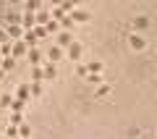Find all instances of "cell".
I'll return each mask as SVG.
<instances>
[{"instance_id":"obj_9","label":"cell","mask_w":157,"mask_h":139,"mask_svg":"<svg viewBox=\"0 0 157 139\" xmlns=\"http://www.w3.org/2000/svg\"><path fill=\"white\" fill-rule=\"evenodd\" d=\"M37 42H39V39H37V34H34V32H26V34H24V45H29V50L37 47Z\"/></svg>"},{"instance_id":"obj_14","label":"cell","mask_w":157,"mask_h":139,"mask_svg":"<svg viewBox=\"0 0 157 139\" xmlns=\"http://www.w3.org/2000/svg\"><path fill=\"white\" fill-rule=\"evenodd\" d=\"M13 102H16V100H13L11 95H3V97H0V108H13Z\"/></svg>"},{"instance_id":"obj_19","label":"cell","mask_w":157,"mask_h":139,"mask_svg":"<svg viewBox=\"0 0 157 139\" xmlns=\"http://www.w3.org/2000/svg\"><path fill=\"white\" fill-rule=\"evenodd\" d=\"M6 137H8V139H18V126H8Z\"/></svg>"},{"instance_id":"obj_11","label":"cell","mask_w":157,"mask_h":139,"mask_svg":"<svg viewBox=\"0 0 157 139\" xmlns=\"http://www.w3.org/2000/svg\"><path fill=\"white\" fill-rule=\"evenodd\" d=\"M32 79L34 81H42V79H45V71H42L39 66H32Z\"/></svg>"},{"instance_id":"obj_7","label":"cell","mask_w":157,"mask_h":139,"mask_svg":"<svg viewBox=\"0 0 157 139\" xmlns=\"http://www.w3.org/2000/svg\"><path fill=\"white\" fill-rule=\"evenodd\" d=\"M42 71H45V79H47V81H52V79H55V73H58V68H55V63H45V68H42Z\"/></svg>"},{"instance_id":"obj_22","label":"cell","mask_w":157,"mask_h":139,"mask_svg":"<svg viewBox=\"0 0 157 139\" xmlns=\"http://www.w3.org/2000/svg\"><path fill=\"white\" fill-rule=\"evenodd\" d=\"M60 26H63V29H71V26H73V18H71V16L60 18Z\"/></svg>"},{"instance_id":"obj_1","label":"cell","mask_w":157,"mask_h":139,"mask_svg":"<svg viewBox=\"0 0 157 139\" xmlns=\"http://www.w3.org/2000/svg\"><path fill=\"white\" fill-rule=\"evenodd\" d=\"M50 21H52V18H50V11L42 6V8H39V13H37V26H47Z\"/></svg>"},{"instance_id":"obj_5","label":"cell","mask_w":157,"mask_h":139,"mask_svg":"<svg viewBox=\"0 0 157 139\" xmlns=\"http://www.w3.org/2000/svg\"><path fill=\"white\" fill-rule=\"evenodd\" d=\"M60 55H63V50L60 47H50V50H47V63H55V61H60Z\"/></svg>"},{"instance_id":"obj_25","label":"cell","mask_w":157,"mask_h":139,"mask_svg":"<svg viewBox=\"0 0 157 139\" xmlns=\"http://www.w3.org/2000/svg\"><path fill=\"white\" fill-rule=\"evenodd\" d=\"M3 61H6V58H3V55H0V66H3Z\"/></svg>"},{"instance_id":"obj_12","label":"cell","mask_w":157,"mask_h":139,"mask_svg":"<svg viewBox=\"0 0 157 139\" xmlns=\"http://www.w3.org/2000/svg\"><path fill=\"white\" fill-rule=\"evenodd\" d=\"M71 18H73V21H89V13H84V11H73Z\"/></svg>"},{"instance_id":"obj_27","label":"cell","mask_w":157,"mask_h":139,"mask_svg":"<svg viewBox=\"0 0 157 139\" xmlns=\"http://www.w3.org/2000/svg\"><path fill=\"white\" fill-rule=\"evenodd\" d=\"M0 139H8V137H0Z\"/></svg>"},{"instance_id":"obj_20","label":"cell","mask_w":157,"mask_h":139,"mask_svg":"<svg viewBox=\"0 0 157 139\" xmlns=\"http://www.w3.org/2000/svg\"><path fill=\"white\" fill-rule=\"evenodd\" d=\"M13 66H16V61H13V58H6V61H3V66H0V68H3V71H11Z\"/></svg>"},{"instance_id":"obj_10","label":"cell","mask_w":157,"mask_h":139,"mask_svg":"<svg viewBox=\"0 0 157 139\" xmlns=\"http://www.w3.org/2000/svg\"><path fill=\"white\" fill-rule=\"evenodd\" d=\"M24 53H26V45H24V39H21V42L13 45V58H21Z\"/></svg>"},{"instance_id":"obj_17","label":"cell","mask_w":157,"mask_h":139,"mask_svg":"<svg viewBox=\"0 0 157 139\" xmlns=\"http://www.w3.org/2000/svg\"><path fill=\"white\" fill-rule=\"evenodd\" d=\"M45 29H47V34H55V32H58V29H60V21H55V18H52V21H50V24H47V26H45Z\"/></svg>"},{"instance_id":"obj_6","label":"cell","mask_w":157,"mask_h":139,"mask_svg":"<svg viewBox=\"0 0 157 139\" xmlns=\"http://www.w3.org/2000/svg\"><path fill=\"white\" fill-rule=\"evenodd\" d=\"M16 100L26 105V100H29V84H26V81H24L21 87H18V97H16Z\"/></svg>"},{"instance_id":"obj_16","label":"cell","mask_w":157,"mask_h":139,"mask_svg":"<svg viewBox=\"0 0 157 139\" xmlns=\"http://www.w3.org/2000/svg\"><path fill=\"white\" fill-rule=\"evenodd\" d=\"M18 134H21L24 139H29V137H32V129H29V123H21V126H18Z\"/></svg>"},{"instance_id":"obj_21","label":"cell","mask_w":157,"mask_h":139,"mask_svg":"<svg viewBox=\"0 0 157 139\" xmlns=\"http://www.w3.org/2000/svg\"><path fill=\"white\" fill-rule=\"evenodd\" d=\"M8 37H21V29H18V26H11V24H8Z\"/></svg>"},{"instance_id":"obj_8","label":"cell","mask_w":157,"mask_h":139,"mask_svg":"<svg viewBox=\"0 0 157 139\" xmlns=\"http://www.w3.org/2000/svg\"><path fill=\"white\" fill-rule=\"evenodd\" d=\"M24 29H34V24H37V13H26V16L21 18Z\"/></svg>"},{"instance_id":"obj_23","label":"cell","mask_w":157,"mask_h":139,"mask_svg":"<svg viewBox=\"0 0 157 139\" xmlns=\"http://www.w3.org/2000/svg\"><path fill=\"white\" fill-rule=\"evenodd\" d=\"M11 126H21V113H13L11 116Z\"/></svg>"},{"instance_id":"obj_18","label":"cell","mask_w":157,"mask_h":139,"mask_svg":"<svg viewBox=\"0 0 157 139\" xmlns=\"http://www.w3.org/2000/svg\"><path fill=\"white\" fill-rule=\"evenodd\" d=\"M131 47H134V50H141V47H144V39L141 37H131Z\"/></svg>"},{"instance_id":"obj_15","label":"cell","mask_w":157,"mask_h":139,"mask_svg":"<svg viewBox=\"0 0 157 139\" xmlns=\"http://www.w3.org/2000/svg\"><path fill=\"white\" fill-rule=\"evenodd\" d=\"M32 32L37 34V39H45V37H50V34H47V29H45V26H34Z\"/></svg>"},{"instance_id":"obj_4","label":"cell","mask_w":157,"mask_h":139,"mask_svg":"<svg viewBox=\"0 0 157 139\" xmlns=\"http://www.w3.org/2000/svg\"><path fill=\"white\" fill-rule=\"evenodd\" d=\"M68 58H71V61H78V58H81V45H78L76 39H73V45L68 47Z\"/></svg>"},{"instance_id":"obj_2","label":"cell","mask_w":157,"mask_h":139,"mask_svg":"<svg viewBox=\"0 0 157 139\" xmlns=\"http://www.w3.org/2000/svg\"><path fill=\"white\" fill-rule=\"evenodd\" d=\"M26 58H29L32 66H39V63H42V53H39V47H32V50L26 53Z\"/></svg>"},{"instance_id":"obj_24","label":"cell","mask_w":157,"mask_h":139,"mask_svg":"<svg viewBox=\"0 0 157 139\" xmlns=\"http://www.w3.org/2000/svg\"><path fill=\"white\" fill-rule=\"evenodd\" d=\"M39 92H42V84L34 81V84H32V95H39Z\"/></svg>"},{"instance_id":"obj_26","label":"cell","mask_w":157,"mask_h":139,"mask_svg":"<svg viewBox=\"0 0 157 139\" xmlns=\"http://www.w3.org/2000/svg\"><path fill=\"white\" fill-rule=\"evenodd\" d=\"M3 73H6V71H3V68H0V79H3Z\"/></svg>"},{"instance_id":"obj_13","label":"cell","mask_w":157,"mask_h":139,"mask_svg":"<svg viewBox=\"0 0 157 139\" xmlns=\"http://www.w3.org/2000/svg\"><path fill=\"white\" fill-rule=\"evenodd\" d=\"M86 71H92L94 76H100V71H102V63H94V61H92V63H86Z\"/></svg>"},{"instance_id":"obj_3","label":"cell","mask_w":157,"mask_h":139,"mask_svg":"<svg viewBox=\"0 0 157 139\" xmlns=\"http://www.w3.org/2000/svg\"><path fill=\"white\" fill-rule=\"evenodd\" d=\"M71 45H73V37H71L68 32H60V34H58V47H71Z\"/></svg>"}]
</instances>
